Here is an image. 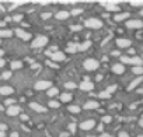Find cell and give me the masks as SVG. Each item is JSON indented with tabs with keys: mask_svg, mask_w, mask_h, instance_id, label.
<instances>
[{
	"mask_svg": "<svg viewBox=\"0 0 143 137\" xmlns=\"http://www.w3.org/2000/svg\"><path fill=\"white\" fill-rule=\"evenodd\" d=\"M109 95H111V94H109L107 90H105V91H103L101 94H100V97H101V98H109Z\"/></svg>",
	"mask_w": 143,
	"mask_h": 137,
	"instance_id": "obj_31",
	"label": "cell"
},
{
	"mask_svg": "<svg viewBox=\"0 0 143 137\" xmlns=\"http://www.w3.org/2000/svg\"><path fill=\"white\" fill-rule=\"evenodd\" d=\"M51 56H52V60H55V62H63L66 59L63 52H55V53H52Z\"/></svg>",
	"mask_w": 143,
	"mask_h": 137,
	"instance_id": "obj_9",
	"label": "cell"
},
{
	"mask_svg": "<svg viewBox=\"0 0 143 137\" xmlns=\"http://www.w3.org/2000/svg\"><path fill=\"white\" fill-rule=\"evenodd\" d=\"M122 63H128V64H133L135 67H140L143 64V59L139 56H133V57H128V56H122L121 57Z\"/></svg>",
	"mask_w": 143,
	"mask_h": 137,
	"instance_id": "obj_1",
	"label": "cell"
},
{
	"mask_svg": "<svg viewBox=\"0 0 143 137\" xmlns=\"http://www.w3.org/2000/svg\"><path fill=\"white\" fill-rule=\"evenodd\" d=\"M51 86V81H38L35 84V90H49Z\"/></svg>",
	"mask_w": 143,
	"mask_h": 137,
	"instance_id": "obj_7",
	"label": "cell"
},
{
	"mask_svg": "<svg viewBox=\"0 0 143 137\" xmlns=\"http://www.w3.org/2000/svg\"><path fill=\"white\" fill-rule=\"evenodd\" d=\"M142 81H143V77H142V76H139L137 78H135V80L131 83V86L128 87V90H129V91H131V90H133V88H135V87H137L140 83H142Z\"/></svg>",
	"mask_w": 143,
	"mask_h": 137,
	"instance_id": "obj_14",
	"label": "cell"
},
{
	"mask_svg": "<svg viewBox=\"0 0 143 137\" xmlns=\"http://www.w3.org/2000/svg\"><path fill=\"white\" fill-rule=\"evenodd\" d=\"M55 95H57V88H49L48 90V97H55Z\"/></svg>",
	"mask_w": 143,
	"mask_h": 137,
	"instance_id": "obj_24",
	"label": "cell"
},
{
	"mask_svg": "<svg viewBox=\"0 0 143 137\" xmlns=\"http://www.w3.org/2000/svg\"><path fill=\"white\" fill-rule=\"evenodd\" d=\"M49 106H51V108H57V106H59V102H56V101H51V102H49Z\"/></svg>",
	"mask_w": 143,
	"mask_h": 137,
	"instance_id": "obj_32",
	"label": "cell"
},
{
	"mask_svg": "<svg viewBox=\"0 0 143 137\" xmlns=\"http://www.w3.org/2000/svg\"><path fill=\"white\" fill-rule=\"evenodd\" d=\"M119 137H129V134H128L126 131H121V133H119Z\"/></svg>",
	"mask_w": 143,
	"mask_h": 137,
	"instance_id": "obj_39",
	"label": "cell"
},
{
	"mask_svg": "<svg viewBox=\"0 0 143 137\" xmlns=\"http://www.w3.org/2000/svg\"><path fill=\"white\" fill-rule=\"evenodd\" d=\"M4 59H1V57H0V67H3V66H4Z\"/></svg>",
	"mask_w": 143,
	"mask_h": 137,
	"instance_id": "obj_41",
	"label": "cell"
},
{
	"mask_svg": "<svg viewBox=\"0 0 143 137\" xmlns=\"http://www.w3.org/2000/svg\"><path fill=\"white\" fill-rule=\"evenodd\" d=\"M112 71H114L115 74H122L124 71H125V67H124V64H121V63H116L112 66Z\"/></svg>",
	"mask_w": 143,
	"mask_h": 137,
	"instance_id": "obj_12",
	"label": "cell"
},
{
	"mask_svg": "<svg viewBox=\"0 0 143 137\" xmlns=\"http://www.w3.org/2000/svg\"><path fill=\"white\" fill-rule=\"evenodd\" d=\"M76 48H77V45H69V48H67V52H72V53H75V52L77 51Z\"/></svg>",
	"mask_w": 143,
	"mask_h": 137,
	"instance_id": "obj_30",
	"label": "cell"
},
{
	"mask_svg": "<svg viewBox=\"0 0 143 137\" xmlns=\"http://www.w3.org/2000/svg\"><path fill=\"white\" fill-rule=\"evenodd\" d=\"M83 66H84V68L88 70V71H94V70H97V68H98L100 62L95 60V59H87V60H84Z\"/></svg>",
	"mask_w": 143,
	"mask_h": 137,
	"instance_id": "obj_2",
	"label": "cell"
},
{
	"mask_svg": "<svg viewBox=\"0 0 143 137\" xmlns=\"http://www.w3.org/2000/svg\"><path fill=\"white\" fill-rule=\"evenodd\" d=\"M11 67L13 68H21L23 67V63L18 62V60H14V62H11Z\"/></svg>",
	"mask_w": 143,
	"mask_h": 137,
	"instance_id": "obj_26",
	"label": "cell"
},
{
	"mask_svg": "<svg viewBox=\"0 0 143 137\" xmlns=\"http://www.w3.org/2000/svg\"><path fill=\"white\" fill-rule=\"evenodd\" d=\"M6 136V133H4V131H0V137H4Z\"/></svg>",
	"mask_w": 143,
	"mask_h": 137,
	"instance_id": "obj_45",
	"label": "cell"
},
{
	"mask_svg": "<svg viewBox=\"0 0 143 137\" xmlns=\"http://www.w3.org/2000/svg\"><path fill=\"white\" fill-rule=\"evenodd\" d=\"M13 20H14V21H21V20H23V16H20V14H18V16H14Z\"/></svg>",
	"mask_w": 143,
	"mask_h": 137,
	"instance_id": "obj_35",
	"label": "cell"
},
{
	"mask_svg": "<svg viewBox=\"0 0 143 137\" xmlns=\"http://www.w3.org/2000/svg\"><path fill=\"white\" fill-rule=\"evenodd\" d=\"M140 14H142V16H143V11H142V13H140Z\"/></svg>",
	"mask_w": 143,
	"mask_h": 137,
	"instance_id": "obj_48",
	"label": "cell"
},
{
	"mask_svg": "<svg viewBox=\"0 0 143 137\" xmlns=\"http://www.w3.org/2000/svg\"><path fill=\"white\" fill-rule=\"evenodd\" d=\"M131 6H135V7H140L143 6V1H129Z\"/></svg>",
	"mask_w": 143,
	"mask_h": 137,
	"instance_id": "obj_29",
	"label": "cell"
},
{
	"mask_svg": "<svg viewBox=\"0 0 143 137\" xmlns=\"http://www.w3.org/2000/svg\"><path fill=\"white\" fill-rule=\"evenodd\" d=\"M69 16H70V14H69L67 11H59L56 14V18L57 20H66V18H69Z\"/></svg>",
	"mask_w": 143,
	"mask_h": 137,
	"instance_id": "obj_23",
	"label": "cell"
},
{
	"mask_svg": "<svg viewBox=\"0 0 143 137\" xmlns=\"http://www.w3.org/2000/svg\"><path fill=\"white\" fill-rule=\"evenodd\" d=\"M23 3H24V1H16V3L13 4V7H11V9H14V7H18V6H21Z\"/></svg>",
	"mask_w": 143,
	"mask_h": 137,
	"instance_id": "obj_37",
	"label": "cell"
},
{
	"mask_svg": "<svg viewBox=\"0 0 143 137\" xmlns=\"http://www.w3.org/2000/svg\"><path fill=\"white\" fill-rule=\"evenodd\" d=\"M140 137H143V136H140Z\"/></svg>",
	"mask_w": 143,
	"mask_h": 137,
	"instance_id": "obj_49",
	"label": "cell"
},
{
	"mask_svg": "<svg viewBox=\"0 0 143 137\" xmlns=\"http://www.w3.org/2000/svg\"><path fill=\"white\" fill-rule=\"evenodd\" d=\"M87 28H91V29H100L103 27V23L98 20V18H88L86 23H84Z\"/></svg>",
	"mask_w": 143,
	"mask_h": 137,
	"instance_id": "obj_3",
	"label": "cell"
},
{
	"mask_svg": "<svg viewBox=\"0 0 143 137\" xmlns=\"http://www.w3.org/2000/svg\"><path fill=\"white\" fill-rule=\"evenodd\" d=\"M70 99H72V94H69V92L60 94V101H62V102H69Z\"/></svg>",
	"mask_w": 143,
	"mask_h": 137,
	"instance_id": "obj_22",
	"label": "cell"
},
{
	"mask_svg": "<svg viewBox=\"0 0 143 137\" xmlns=\"http://www.w3.org/2000/svg\"><path fill=\"white\" fill-rule=\"evenodd\" d=\"M16 34L21 38V39L24 41H28L29 38H31V35L28 34V32H25V31H23V29H16Z\"/></svg>",
	"mask_w": 143,
	"mask_h": 137,
	"instance_id": "obj_13",
	"label": "cell"
},
{
	"mask_svg": "<svg viewBox=\"0 0 143 137\" xmlns=\"http://www.w3.org/2000/svg\"><path fill=\"white\" fill-rule=\"evenodd\" d=\"M48 43V38H46L45 35H39V36H37L32 42V48H41V46H44Z\"/></svg>",
	"mask_w": 143,
	"mask_h": 137,
	"instance_id": "obj_4",
	"label": "cell"
},
{
	"mask_svg": "<svg viewBox=\"0 0 143 137\" xmlns=\"http://www.w3.org/2000/svg\"><path fill=\"white\" fill-rule=\"evenodd\" d=\"M94 126H95V122H94V120H84V122L80 123V129L81 130H90Z\"/></svg>",
	"mask_w": 143,
	"mask_h": 137,
	"instance_id": "obj_6",
	"label": "cell"
},
{
	"mask_svg": "<svg viewBox=\"0 0 143 137\" xmlns=\"http://www.w3.org/2000/svg\"><path fill=\"white\" fill-rule=\"evenodd\" d=\"M80 29H81L80 25H73V27H72V31H80Z\"/></svg>",
	"mask_w": 143,
	"mask_h": 137,
	"instance_id": "obj_36",
	"label": "cell"
},
{
	"mask_svg": "<svg viewBox=\"0 0 143 137\" xmlns=\"http://www.w3.org/2000/svg\"><path fill=\"white\" fill-rule=\"evenodd\" d=\"M69 111L73 112V113H77V112H80V106H77V105H70V106H69Z\"/></svg>",
	"mask_w": 143,
	"mask_h": 137,
	"instance_id": "obj_25",
	"label": "cell"
},
{
	"mask_svg": "<svg viewBox=\"0 0 143 137\" xmlns=\"http://www.w3.org/2000/svg\"><path fill=\"white\" fill-rule=\"evenodd\" d=\"M3 53H4V52H3V51H0V56H1V55H3Z\"/></svg>",
	"mask_w": 143,
	"mask_h": 137,
	"instance_id": "obj_47",
	"label": "cell"
},
{
	"mask_svg": "<svg viewBox=\"0 0 143 137\" xmlns=\"http://www.w3.org/2000/svg\"><path fill=\"white\" fill-rule=\"evenodd\" d=\"M115 90H116V86H112V87H109V88L107 90V91H108L109 94H111V92H112V91H115Z\"/></svg>",
	"mask_w": 143,
	"mask_h": 137,
	"instance_id": "obj_38",
	"label": "cell"
},
{
	"mask_svg": "<svg viewBox=\"0 0 143 137\" xmlns=\"http://www.w3.org/2000/svg\"><path fill=\"white\" fill-rule=\"evenodd\" d=\"M90 46H91V42H90V41H86V42H83L81 45H79L77 48H79V51L83 52V51H87V49H88Z\"/></svg>",
	"mask_w": 143,
	"mask_h": 137,
	"instance_id": "obj_21",
	"label": "cell"
},
{
	"mask_svg": "<svg viewBox=\"0 0 143 137\" xmlns=\"http://www.w3.org/2000/svg\"><path fill=\"white\" fill-rule=\"evenodd\" d=\"M111 120H112V118H111V116H104V118H103V122H104V123H109Z\"/></svg>",
	"mask_w": 143,
	"mask_h": 137,
	"instance_id": "obj_34",
	"label": "cell"
},
{
	"mask_svg": "<svg viewBox=\"0 0 143 137\" xmlns=\"http://www.w3.org/2000/svg\"><path fill=\"white\" fill-rule=\"evenodd\" d=\"M1 77H3V78H10V77H11V71H4Z\"/></svg>",
	"mask_w": 143,
	"mask_h": 137,
	"instance_id": "obj_33",
	"label": "cell"
},
{
	"mask_svg": "<svg viewBox=\"0 0 143 137\" xmlns=\"http://www.w3.org/2000/svg\"><path fill=\"white\" fill-rule=\"evenodd\" d=\"M129 17V13H119V14H116L114 17L115 21H124V20H126V18Z\"/></svg>",
	"mask_w": 143,
	"mask_h": 137,
	"instance_id": "obj_18",
	"label": "cell"
},
{
	"mask_svg": "<svg viewBox=\"0 0 143 137\" xmlns=\"http://www.w3.org/2000/svg\"><path fill=\"white\" fill-rule=\"evenodd\" d=\"M79 13H81V10H73L72 14H79Z\"/></svg>",
	"mask_w": 143,
	"mask_h": 137,
	"instance_id": "obj_42",
	"label": "cell"
},
{
	"mask_svg": "<svg viewBox=\"0 0 143 137\" xmlns=\"http://www.w3.org/2000/svg\"><path fill=\"white\" fill-rule=\"evenodd\" d=\"M80 88L81 90H86V91H90V90L94 88V84L90 83V81H83V83L80 84Z\"/></svg>",
	"mask_w": 143,
	"mask_h": 137,
	"instance_id": "obj_15",
	"label": "cell"
},
{
	"mask_svg": "<svg viewBox=\"0 0 143 137\" xmlns=\"http://www.w3.org/2000/svg\"><path fill=\"white\" fill-rule=\"evenodd\" d=\"M7 129V126L6 125H0V131H4Z\"/></svg>",
	"mask_w": 143,
	"mask_h": 137,
	"instance_id": "obj_40",
	"label": "cell"
},
{
	"mask_svg": "<svg viewBox=\"0 0 143 137\" xmlns=\"http://www.w3.org/2000/svg\"><path fill=\"white\" fill-rule=\"evenodd\" d=\"M90 137H93V136H90Z\"/></svg>",
	"mask_w": 143,
	"mask_h": 137,
	"instance_id": "obj_50",
	"label": "cell"
},
{
	"mask_svg": "<svg viewBox=\"0 0 143 137\" xmlns=\"http://www.w3.org/2000/svg\"><path fill=\"white\" fill-rule=\"evenodd\" d=\"M13 32L10 29H0V38H10Z\"/></svg>",
	"mask_w": 143,
	"mask_h": 137,
	"instance_id": "obj_20",
	"label": "cell"
},
{
	"mask_svg": "<svg viewBox=\"0 0 143 137\" xmlns=\"http://www.w3.org/2000/svg\"><path fill=\"white\" fill-rule=\"evenodd\" d=\"M83 108L84 109H95V108H98V102H95V101H88Z\"/></svg>",
	"mask_w": 143,
	"mask_h": 137,
	"instance_id": "obj_19",
	"label": "cell"
},
{
	"mask_svg": "<svg viewBox=\"0 0 143 137\" xmlns=\"http://www.w3.org/2000/svg\"><path fill=\"white\" fill-rule=\"evenodd\" d=\"M11 137H18V133H16V131H14V133H11Z\"/></svg>",
	"mask_w": 143,
	"mask_h": 137,
	"instance_id": "obj_43",
	"label": "cell"
},
{
	"mask_svg": "<svg viewBox=\"0 0 143 137\" xmlns=\"http://www.w3.org/2000/svg\"><path fill=\"white\" fill-rule=\"evenodd\" d=\"M100 137H109V136H108V134H101Z\"/></svg>",
	"mask_w": 143,
	"mask_h": 137,
	"instance_id": "obj_46",
	"label": "cell"
},
{
	"mask_svg": "<svg viewBox=\"0 0 143 137\" xmlns=\"http://www.w3.org/2000/svg\"><path fill=\"white\" fill-rule=\"evenodd\" d=\"M29 106L34 109V111H37V112H45V111H46L44 106H41L39 103H37V102H31V103H29Z\"/></svg>",
	"mask_w": 143,
	"mask_h": 137,
	"instance_id": "obj_17",
	"label": "cell"
},
{
	"mask_svg": "<svg viewBox=\"0 0 143 137\" xmlns=\"http://www.w3.org/2000/svg\"><path fill=\"white\" fill-rule=\"evenodd\" d=\"M18 113H20V106H16V105L9 106V109H7V115H10V116H17Z\"/></svg>",
	"mask_w": 143,
	"mask_h": 137,
	"instance_id": "obj_11",
	"label": "cell"
},
{
	"mask_svg": "<svg viewBox=\"0 0 143 137\" xmlns=\"http://www.w3.org/2000/svg\"><path fill=\"white\" fill-rule=\"evenodd\" d=\"M126 27H128V28H142L143 23L140 20H129V21L126 23Z\"/></svg>",
	"mask_w": 143,
	"mask_h": 137,
	"instance_id": "obj_5",
	"label": "cell"
},
{
	"mask_svg": "<svg viewBox=\"0 0 143 137\" xmlns=\"http://www.w3.org/2000/svg\"><path fill=\"white\" fill-rule=\"evenodd\" d=\"M75 127H76L75 125H70V130H72V131H75Z\"/></svg>",
	"mask_w": 143,
	"mask_h": 137,
	"instance_id": "obj_44",
	"label": "cell"
},
{
	"mask_svg": "<svg viewBox=\"0 0 143 137\" xmlns=\"http://www.w3.org/2000/svg\"><path fill=\"white\" fill-rule=\"evenodd\" d=\"M65 87H66V88H69V90H73V88H76V84L75 83H72V81H69V83H66V84H65Z\"/></svg>",
	"mask_w": 143,
	"mask_h": 137,
	"instance_id": "obj_28",
	"label": "cell"
},
{
	"mask_svg": "<svg viewBox=\"0 0 143 137\" xmlns=\"http://www.w3.org/2000/svg\"><path fill=\"white\" fill-rule=\"evenodd\" d=\"M0 94L1 95H10V94H13V88L11 87H7V86L0 87Z\"/></svg>",
	"mask_w": 143,
	"mask_h": 137,
	"instance_id": "obj_16",
	"label": "cell"
},
{
	"mask_svg": "<svg viewBox=\"0 0 143 137\" xmlns=\"http://www.w3.org/2000/svg\"><path fill=\"white\" fill-rule=\"evenodd\" d=\"M116 45L119 48H128V46H131V41L128 38H118L116 39Z\"/></svg>",
	"mask_w": 143,
	"mask_h": 137,
	"instance_id": "obj_10",
	"label": "cell"
},
{
	"mask_svg": "<svg viewBox=\"0 0 143 137\" xmlns=\"http://www.w3.org/2000/svg\"><path fill=\"white\" fill-rule=\"evenodd\" d=\"M103 6L108 10V11H118V4L116 3H114V1H105V3H103Z\"/></svg>",
	"mask_w": 143,
	"mask_h": 137,
	"instance_id": "obj_8",
	"label": "cell"
},
{
	"mask_svg": "<svg viewBox=\"0 0 143 137\" xmlns=\"http://www.w3.org/2000/svg\"><path fill=\"white\" fill-rule=\"evenodd\" d=\"M132 71H133L135 74H140V76H142L143 74V67H142V66H140V67H133Z\"/></svg>",
	"mask_w": 143,
	"mask_h": 137,
	"instance_id": "obj_27",
	"label": "cell"
}]
</instances>
